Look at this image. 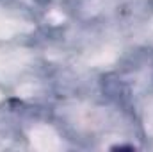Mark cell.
Segmentation results:
<instances>
[{
	"mask_svg": "<svg viewBox=\"0 0 153 152\" xmlns=\"http://www.w3.org/2000/svg\"><path fill=\"white\" fill-rule=\"evenodd\" d=\"M112 150H134V147H112Z\"/></svg>",
	"mask_w": 153,
	"mask_h": 152,
	"instance_id": "6da1fadb",
	"label": "cell"
}]
</instances>
